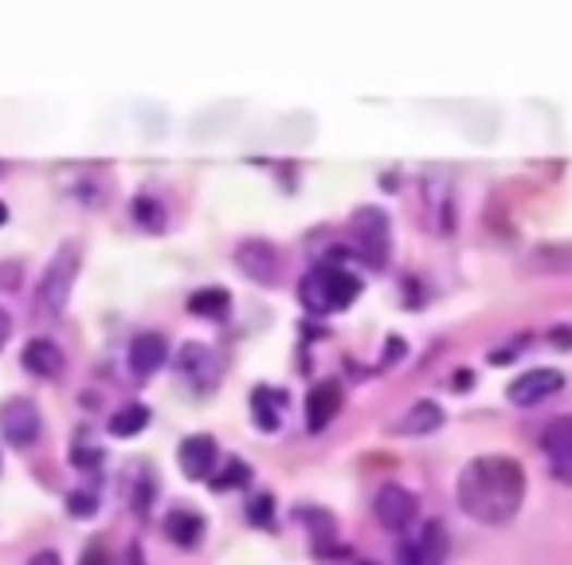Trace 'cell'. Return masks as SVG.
I'll use <instances>...</instances> for the list:
<instances>
[{"instance_id": "cell-6", "label": "cell", "mask_w": 572, "mask_h": 565, "mask_svg": "<svg viewBox=\"0 0 572 565\" xmlns=\"http://www.w3.org/2000/svg\"><path fill=\"white\" fill-rule=\"evenodd\" d=\"M561 389H564V373L545 365V370H525L522 377L510 381L506 397L514 400L518 409H534V405H541V400L557 397Z\"/></svg>"}, {"instance_id": "cell-9", "label": "cell", "mask_w": 572, "mask_h": 565, "mask_svg": "<svg viewBox=\"0 0 572 565\" xmlns=\"http://www.w3.org/2000/svg\"><path fill=\"white\" fill-rule=\"evenodd\" d=\"M177 370H181V377L193 381L196 389H212L216 373H220V361H216V353L208 350L204 341H185L181 353H177Z\"/></svg>"}, {"instance_id": "cell-22", "label": "cell", "mask_w": 572, "mask_h": 565, "mask_svg": "<svg viewBox=\"0 0 572 565\" xmlns=\"http://www.w3.org/2000/svg\"><path fill=\"white\" fill-rule=\"evenodd\" d=\"M68 510L75 518L98 515V495H95V491H71V495H68Z\"/></svg>"}, {"instance_id": "cell-18", "label": "cell", "mask_w": 572, "mask_h": 565, "mask_svg": "<svg viewBox=\"0 0 572 565\" xmlns=\"http://www.w3.org/2000/svg\"><path fill=\"white\" fill-rule=\"evenodd\" d=\"M149 424V409L142 405V400H130V405H122V409L110 417V432H114L118 440H130L137 436V432Z\"/></svg>"}, {"instance_id": "cell-16", "label": "cell", "mask_w": 572, "mask_h": 565, "mask_svg": "<svg viewBox=\"0 0 572 565\" xmlns=\"http://www.w3.org/2000/svg\"><path fill=\"white\" fill-rule=\"evenodd\" d=\"M443 424V409H439L436 400H416V405H407V412L400 417L397 429L404 436H424V432H436Z\"/></svg>"}, {"instance_id": "cell-25", "label": "cell", "mask_w": 572, "mask_h": 565, "mask_svg": "<svg viewBox=\"0 0 572 565\" xmlns=\"http://www.w3.org/2000/svg\"><path fill=\"white\" fill-rule=\"evenodd\" d=\"M9 338H12V314L0 306V346H4Z\"/></svg>"}, {"instance_id": "cell-3", "label": "cell", "mask_w": 572, "mask_h": 565, "mask_svg": "<svg viewBox=\"0 0 572 565\" xmlns=\"http://www.w3.org/2000/svg\"><path fill=\"white\" fill-rule=\"evenodd\" d=\"M299 294H302V302H306V311L333 314V311H345L350 302H357L361 279L345 272V267L326 264V267H314V272L302 279Z\"/></svg>"}, {"instance_id": "cell-20", "label": "cell", "mask_w": 572, "mask_h": 565, "mask_svg": "<svg viewBox=\"0 0 572 565\" xmlns=\"http://www.w3.org/2000/svg\"><path fill=\"white\" fill-rule=\"evenodd\" d=\"M447 530H443V522H427L424 527V534H419V554H424V562L427 565H443V554H447Z\"/></svg>"}, {"instance_id": "cell-15", "label": "cell", "mask_w": 572, "mask_h": 565, "mask_svg": "<svg viewBox=\"0 0 572 565\" xmlns=\"http://www.w3.org/2000/svg\"><path fill=\"white\" fill-rule=\"evenodd\" d=\"M161 527H166V534H169V542H173V546L196 550V546H200V538H204V515L177 507V510H169Z\"/></svg>"}, {"instance_id": "cell-27", "label": "cell", "mask_w": 572, "mask_h": 565, "mask_svg": "<svg viewBox=\"0 0 572 565\" xmlns=\"http://www.w3.org/2000/svg\"><path fill=\"white\" fill-rule=\"evenodd\" d=\"M32 565H59V557H56V554H51V550H48V554H39V557H36V562H32Z\"/></svg>"}, {"instance_id": "cell-11", "label": "cell", "mask_w": 572, "mask_h": 565, "mask_svg": "<svg viewBox=\"0 0 572 565\" xmlns=\"http://www.w3.org/2000/svg\"><path fill=\"white\" fill-rule=\"evenodd\" d=\"M338 409H341V385L338 381H318V385L306 393V429L321 432L338 417Z\"/></svg>"}, {"instance_id": "cell-7", "label": "cell", "mask_w": 572, "mask_h": 565, "mask_svg": "<svg viewBox=\"0 0 572 565\" xmlns=\"http://www.w3.org/2000/svg\"><path fill=\"white\" fill-rule=\"evenodd\" d=\"M373 510H377L380 527L392 530V534H400V530H407L412 522H416L419 498L412 495L407 488H400V483H388V488H380V495H377V503H373Z\"/></svg>"}, {"instance_id": "cell-21", "label": "cell", "mask_w": 572, "mask_h": 565, "mask_svg": "<svg viewBox=\"0 0 572 565\" xmlns=\"http://www.w3.org/2000/svg\"><path fill=\"white\" fill-rule=\"evenodd\" d=\"M247 479H252V471H247V464H243V459H228V464H223L220 476H212V479H208V483H212L216 491H232V488H243Z\"/></svg>"}, {"instance_id": "cell-29", "label": "cell", "mask_w": 572, "mask_h": 565, "mask_svg": "<svg viewBox=\"0 0 572 565\" xmlns=\"http://www.w3.org/2000/svg\"><path fill=\"white\" fill-rule=\"evenodd\" d=\"M4 220H9V205H4V201H0V225H4Z\"/></svg>"}, {"instance_id": "cell-28", "label": "cell", "mask_w": 572, "mask_h": 565, "mask_svg": "<svg viewBox=\"0 0 572 565\" xmlns=\"http://www.w3.org/2000/svg\"><path fill=\"white\" fill-rule=\"evenodd\" d=\"M466 385H471V373H455V389H466Z\"/></svg>"}, {"instance_id": "cell-1", "label": "cell", "mask_w": 572, "mask_h": 565, "mask_svg": "<svg viewBox=\"0 0 572 565\" xmlns=\"http://www.w3.org/2000/svg\"><path fill=\"white\" fill-rule=\"evenodd\" d=\"M459 507L483 527H506L525 503V468L514 456H475L459 471Z\"/></svg>"}, {"instance_id": "cell-8", "label": "cell", "mask_w": 572, "mask_h": 565, "mask_svg": "<svg viewBox=\"0 0 572 565\" xmlns=\"http://www.w3.org/2000/svg\"><path fill=\"white\" fill-rule=\"evenodd\" d=\"M541 452H545V459H549L553 476L572 483V417H557L545 424Z\"/></svg>"}, {"instance_id": "cell-26", "label": "cell", "mask_w": 572, "mask_h": 565, "mask_svg": "<svg viewBox=\"0 0 572 565\" xmlns=\"http://www.w3.org/2000/svg\"><path fill=\"white\" fill-rule=\"evenodd\" d=\"M83 565H107V554H102L98 546H90L87 554H83Z\"/></svg>"}, {"instance_id": "cell-17", "label": "cell", "mask_w": 572, "mask_h": 565, "mask_svg": "<svg viewBox=\"0 0 572 565\" xmlns=\"http://www.w3.org/2000/svg\"><path fill=\"white\" fill-rule=\"evenodd\" d=\"M287 409V393L282 389H271V385H259V389L252 393V417L259 429L275 432L279 429V412Z\"/></svg>"}, {"instance_id": "cell-30", "label": "cell", "mask_w": 572, "mask_h": 565, "mask_svg": "<svg viewBox=\"0 0 572 565\" xmlns=\"http://www.w3.org/2000/svg\"><path fill=\"white\" fill-rule=\"evenodd\" d=\"M361 565H373V562H361Z\"/></svg>"}, {"instance_id": "cell-10", "label": "cell", "mask_w": 572, "mask_h": 565, "mask_svg": "<svg viewBox=\"0 0 572 565\" xmlns=\"http://www.w3.org/2000/svg\"><path fill=\"white\" fill-rule=\"evenodd\" d=\"M177 459H181L185 479H212L216 464H220V452H216L212 436H188L185 444L177 448Z\"/></svg>"}, {"instance_id": "cell-23", "label": "cell", "mask_w": 572, "mask_h": 565, "mask_svg": "<svg viewBox=\"0 0 572 565\" xmlns=\"http://www.w3.org/2000/svg\"><path fill=\"white\" fill-rule=\"evenodd\" d=\"M247 518H252V522H259V527H271V518H275L271 495H255L252 503H247Z\"/></svg>"}, {"instance_id": "cell-24", "label": "cell", "mask_w": 572, "mask_h": 565, "mask_svg": "<svg viewBox=\"0 0 572 565\" xmlns=\"http://www.w3.org/2000/svg\"><path fill=\"white\" fill-rule=\"evenodd\" d=\"M400 565H427L416 542H412V546H400Z\"/></svg>"}, {"instance_id": "cell-5", "label": "cell", "mask_w": 572, "mask_h": 565, "mask_svg": "<svg viewBox=\"0 0 572 565\" xmlns=\"http://www.w3.org/2000/svg\"><path fill=\"white\" fill-rule=\"evenodd\" d=\"M0 432L12 448H28L44 436V417L28 397H12L0 405Z\"/></svg>"}, {"instance_id": "cell-19", "label": "cell", "mask_w": 572, "mask_h": 565, "mask_svg": "<svg viewBox=\"0 0 572 565\" xmlns=\"http://www.w3.org/2000/svg\"><path fill=\"white\" fill-rule=\"evenodd\" d=\"M228 306H232V294L223 291V287H204V291H196L188 299V311L200 314V318H223Z\"/></svg>"}, {"instance_id": "cell-2", "label": "cell", "mask_w": 572, "mask_h": 565, "mask_svg": "<svg viewBox=\"0 0 572 565\" xmlns=\"http://www.w3.org/2000/svg\"><path fill=\"white\" fill-rule=\"evenodd\" d=\"M78 264H83V252H78L75 240H71V244H59V252L51 255V264L44 267V275H39L36 294H32V306H36L39 318H59V314L68 311Z\"/></svg>"}, {"instance_id": "cell-14", "label": "cell", "mask_w": 572, "mask_h": 565, "mask_svg": "<svg viewBox=\"0 0 572 565\" xmlns=\"http://www.w3.org/2000/svg\"><path fill=\"white\" fill-rule=\"evenodd\" d=\"M24 370L36 373V377H56L63 370V350H59L51 338H28V346L20 350Z\"/></svg>"}, {"instance_id": "cell-4", "label": "cell", "mask_w": 572, "mask_h": 565, "mask_svg": "<svg viewBox=\"0 0 572 565\" xmlns=\"http://www.w3.org/2000/svg\"><path fill=\"white\" fill-rule=\"evenodd\" d=\"M350 240L361 252V260H369L373 267L388 264V248H392V228H388V216L380 208L365 205L353 213L350 220Z\"/></svg>"}, {"instance_id": "cell-12", "label": "cell", "mask_w": 572, "mask_h": 565, "mask_svg": "<svg viewBox=\"0 0 572 565\" xmlns=\"http://www.w3.org/2000/svg\"><path fill=\"white\" fill-rule=\"evenodd\" d=\"M166 358H169V341L161 338L157 330L137 334V338L130 341V370H134L137 377L157 373L161 365H166Z\"/></svg>"}, {"instance_id": "cell-13", "label": "cell", "mask_w": 572, "mask_h": 565, "mask_svg": "<svg viewBox=\"0 0 572 565\" xmlns=\"http://www.w3.org/2000/svg\"><path fill=\"white\" fill-rule=\"evenodd\" d=\"M235 260H240V267L247 275H255L259 282H275L279 279V252H275L267 240H243L240 252H235Z\"/></svg>"}]
</instances>
